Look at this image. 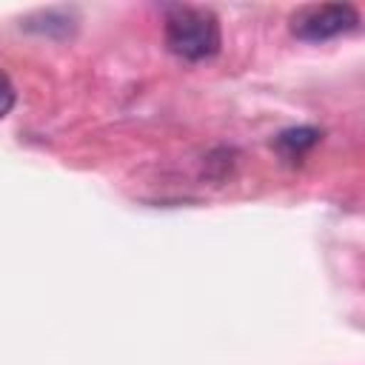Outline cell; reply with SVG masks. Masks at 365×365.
I'll list each match as a JSON object with an SVG mask.
<instances>
[{"label":"cell","mask_w":365,"mask_h":365,"mask_svg":"<svg viewBox=\"0 0 365 365\" xmlns=\"http://www.w3.org/2000/svg\"><path fill=\"white\" fill-rule=\"evenodd\" d=\"M319 140H322V134H319L317 128H311V125H299V128L279 131L277 140H274V145H277V151H282L285 157L294 160V157H302L305 151H311Z\"/></svg>","instance_id":"3"},{"label":"cell","mask_w":365,"mask_h":365,"mask_svg":"<svg viewBox=\"0 0 365 365\" xmlns=\"http://www.w3.org/2000/svg\"><path fill=\"white\" fill-rule=\"evenodd\" d=\"M11 108H14V86H11V80L0 71V120H3Z\"/></svg>","instance_id":"4"},{"label":"cell","mask_w":365,"mask_h":365,"mask_svg":"<svg viewBox=\"0 0 365 365\" xmlns=\"http://www.w3.org/2000/svg\"><path fill=\"white\" fill-rule=\"evenodd\" d=\"M359 26V11L351 3H322L302 6L291 14V34L308 43H322L339 34H348Z\"/></svg>","instance_id":"2"},{"label":"cell","mask_w":365,"mask_h":365,"mask_svg":"<svg viewBox=\"0 0 365 365\" xmlns=\"http://www.w3.org/2000/svg\"><path fill=\"white\" fill-rule=\"evenodd\" d=\"M165 46L171 54L200 63L220 51V20L202 6H174L165 14Z\"/></svg>","instance_id":"1"}]
</instances>
